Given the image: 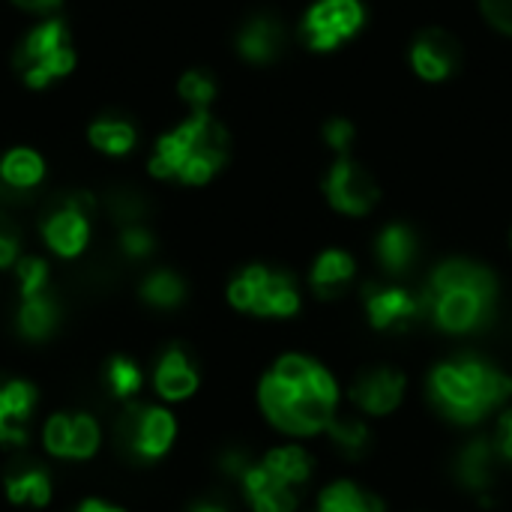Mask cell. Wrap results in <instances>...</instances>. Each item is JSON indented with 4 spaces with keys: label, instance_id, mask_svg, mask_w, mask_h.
<instances>
[{
    "label": "cell",
    "instance_id": "cell-39",
    "mask_svg": "<svg viewBox=\"0 0 512 512\" xmlns=\"http://www.w3.org/2000/svg\"><path fill=\"white\" fill-rule=\"evenodd\" d=\"M63 3H66V0H9V6H15V9L24 12V15H33L36 21H39V18L57 15Z\"/></svg>",
    "mask_w": 512,
    "mask_h": 512
},
{
    "label": "cell",
    "instance_id": "cell-5",
    "mask_svg": "<svg viewBox=\"0 0 512 512\" xmlns=\"http://www.w3.org/2000/svg\"><path fill=\"white\" fill-rule=\"evenodd\" d=\"M78 66L72 27L63 15L39 18L12 48V69L27 90H48Z\"/></svg>",
    "mask_w": 512,
    "mask_h": 512
},
{
    "label": "cell",
    "instance_id": "cell-41",
    "mask_svg": "<svg viewBox=\"0 0 512 512\" xmlns=\"http://www.w3.org/2000/svg\"><path fill=\"white\" fill-rule=\"evenodd\" d=\"M75 512H126V510H120V507H114V504H108V501L90 498V501H84V504H81Z\"/></svg>",
    "mask_w": 512,
    "mask_h": 512
},
{
    "label": "cell",
    "instance_id": "cell-10",
    "mask_svg": "<svg viewBox=\"0 0 512 512\" xmlns=\"http://www.w3.org/2000/svg\"><path fill=\"white\" fill-rule=\"evenodd\" d=\"M363 309L375 330L399 333L426 318L423 294L396 282H372L363 288Z\"/></svg>",
    "mask_w": 512,
    "mask_h": 512
},
{
    "label": "cell",
    "instance_id": "cell-22",
    "mask_svg": "<svg viewBox=\"0 0 512 512\" xmlns=\"http://www.w3.org/2000/svg\"><path fill=\"white\" fill-rule=\"evenodd\" d=\"M420 255V240L414 234V228L393 222L387 225L378 237H375V258L381 264V270L393 279H402L414 270Z\"/></svg>",
    "mask_w": 512,
    "mask_h": 512
},
{
    "label": "cell",
    "instance_id": "cell-12",
    "mask_svg": "<svg viewBox=\"0 0 512 512\" xmlns=\"http://www.w3.org/2000/svg\"><path fill=\"white\" fill-rule=\"evenodd\" d=\"M408 378L396 366H375L354 378L351 384V402L366 417H387L393 414L405 399Z\"/></svg>",
    "mask_w": 512,
    "mask_h": 512
},
{
    "label": "cell",
    "instance_id": "cell-31",
    "mask_svg": "<svg viewBox=\"0 0 512 512\" xmlns=\"http://www.w3.org/2000/svg\"><path fill=\"white\" fill-rule=\"evenodd\" d=\"M102 447V426L90 414H72V432H69V459L87 462Z\"/></svg>",
    "mask_w": 512,
    "mask_h": 512
},
{
    "label": "cell",
    "instance_id": "cell-32",
    "mask_svg": "<svg viewBox=\"0 0 512 512\" xmlns=\"http://www.w3.org/2000/svg\"><path fill=\"white\" fill-rule=\"evenodd\" d=\"M15 270V282H18V294L21 300L24 297H36V294H45L48 291V276H51V267L45 258L39 255H21V261L12 267Z\"/></svg>",
    "mask_w": 512,
    "mask_h": 512
},
{
    "label": "cell",
    "instance_id": "cell-7",
    "mask_svg": "<svg viewBox=\"0 0 512 512\" xmlns=\"http://www.w3.org/2000/svg\"><path fill=\"white\" fill-rule=\"evenodd\" d=\"M117 444L135 462H159L177 441V420L162 405H129L117 420Z\"/></svg>",
    "mask_w": 512,
    "mask_h": 512
},
{
    "label": "cell",
    "instance_id": "cell-23",
    "mask_svg": "<svg viewBox=\"0 0 512 512\" xmlns=\"http://www.w3.org/2000/svg\"><path fill=\"white\" fill-rule=\"evenodd\" d=\"M354 273H357V264H354V258L348 252L327 249V252H321L315 258L312 273H309V282H312L315 297H321V300H339L351 288Z\"/></svg>",
    "mask_w": 512,
    "mask_h": 512
},
{
    "label": "cell",
    "instance_id": "cell-1",
    "mask_svg": "<svg viewBox=\"0 0 512 512\" xmlns=\"http://www.w3.org/2000/svg\"><path fill=\"white\" fill-rule=\"evenodd\" d=\"M258 402L264 417L285 435L309 438L327 429L339 411L336 378L312 357L285 354L261 378Z\"/></svg>",
    "mask_w": 512,
    "mask_h": 512
},
{
    "label": "cell",
    "instance_id": "cell-33",
    "mask_svg": "<svg viewBox=\"0 0 512 512\" xmlns=\"http://www.w3.org/2000/svg\"><path fill=\"white\" fill-rule=\"evenodd\" d=\"M69 432H72V414H54L48 417L42 429V447L54 459H69Z\"/></svg>",
    "mask_w": 512,
    "mask_h": 512
},
{
    "label": "cell",
    "instance_id": "cell-40",
    "mask_svg": "<svg viewBox=\"0 0 512 512\" xmlns=\"http://www.w3.org/2000/svg\"><path fill=\"white\" fill-rule=\"evenodd\" d=\"M189 512H231V507L225 504V501H219V498H198Z\"/></svg>",
    "mask_w": 512,
    "mask_h": 512
},
{
    "label": "cell",
    "instance_id": "cell-30",
    "mask_svg": "<svg viewBox=\"0 0 512 512\" xmlns=\"http://www.w3.org/2000/svg\"><path fill=\"white\" fill-rule=\"evenodd\" d=\"M105 387H108V393H111L114 399L129 402V399H135L138 390L144 387V372H141V366H138L135 360L117 354V357H111L108 366H105Z\"/></svg>",
    "mask_w": 512,
    "mask_h": 512
},
{
    "label": "cell",
    "instance_id": "cell-20",
    "mask_svg": "<svg viewBox=\"0 0 512 512\" xmlns=\"http://www.w3.org/2000/svg\"><path fill=\"white\" fill-rule=\"evenodd\" d=\"M3 492L15 507H45L51 501V474L36 459H15L3 474Z\"/></svg>",
    "mask_w": 512,
    "mask_h": 512
},
{
    "label": "cell",
    "instance_id": "cell-16",
    "mask_svg": "<svg viewBox=\"0 0 512 512\" xmlns=\"http://www.w3.org/2000/svg\"><path fill=\"white\" fill-rule=\"evenodd\" d=\"M48 165L45 156L36 147L27 144H15L9 150L0 153V198H21L36 192L45 183Z\"/></svg>",
    "mask_w": 512,
    "mask_h": 512
},
{
    "label": "cell",
    "instance_id": "cell-28",
    "mask_svg": "<svg viewBox=\"0 0 512 512\" xmlns=\"http://www.w3.org/2000/svg\"><path fill=\"white\" fill-rule=\"evenodd\" d=\"M141 300L153 309H177L186 300V282L174 270H150L141 279Z\"/></svg>",
    "mask_w": 512,
    "mask_h": 512
},
{
    "label": "cell",
    "instance_id": "cell-18",
    "mask_svg": "<svg viewBox=\"0 0 512 512\" xmlns=\"http://www.w3.org/2000/svg\"><path fill=\"white\" fill-rule=\"evenodd\" d=\"M198 384H201V375L192 363V357L174 345L168 348L159 360H156V369H153V390L162 402H186L198 393Z\"/></svg>",
    "mask_w": 512,
    "mask_h": 512
},
{
    "label": "cell",
    "instance_id": "cell-14",
    "mask_svg": "<svg viewBox=\"0 0 512 512\" xmlns=\"http://www.w3.org/2000/svg\"><path fill=\"white\" fill-rule=\"evenodd\" d=\"M288 48V30L276 15L258 12L252 18H246L237 30V54L246 63L255 66H267L276 63Z\"/></svg>",
    "mask_w": 512,
    "mask_h": 512
},
{
    "label": "cell",
    "instance_id": "cell-37",
    "mask_svg": "<svg viewBox=\"0 0 512 512\" xmlns=\"http://www.w3.org/2000/svg\"><path fill=\"white\" fill-rule=\"evenodd\" d=\"M324 141H327L333 150H339V153L345 156L348 147H351V141H354V123L345 120V117H330V120L324 123Z\"/></svg>",
    "mask_w": 512,
    "mask_h": 512
},
{
    "label": "cell",
    "instance_id": "cell-38",
    "mask_svg": "<svg viewBox=\"0 0 512 512\" xmlns=\"http://www.w3.org/2000/svg\"><path fill=\"white\" fill-rule=\"evenodd\" d=\"M495 450L504 465H512V411H504L498 426H495Z\"/></svg>",
    "mask_w": 512,
    "mask_h": 512
},
{
    "label": "cell",
    "instance_id": "cell-13",
    "mask_svg": "<svg viewBox=\"0 0 512 512\" xmlns=\"http://www.w3.org/2000/svg\"><path fill=\"white\" fill-rule=\"evenodd\" d=\"M462 66V45L444 27H426L411 42V69L426 81H447Z\"/></svg>",
    "mask_w": 512,
    "mask_h": 512
},
{
    "label": "cell",
    "instance_id": "cell-2",
    "mask_svg": "<svg viewBox=\"0 0 512 512\" xmlns=\"http://www.w3.org/2000/svg\"><path fill=\"white\" fill-rule=\"evenodd\" d=\"M423 294L426 318L453 336L477 333L483 330L498 303V279L489 267L468 261V258H450L429 276Z\"/></svg>",
    "mask_w": 512,
    "mask_h": 512
},
{
    "label": "cell",
    "instance_id": "cell-9",
    "mask_svg": "<svg viewBox=\"0 0 512 512\" xmlns=\"http://www.w3.org/2000/svg\"><path fill=\"white\" fill-rule=\"evenodd\" d=\"M363 21L366 9L360 0H315L303 15L300 36L312 51H336L360 33Z\"/></svg>",
    "mask_w": 512,
    "mask_h": 512
},
{
    "label": "cell",
    "instance_id": "cell-26",
    "mask_svg": "<svg viewBox=\"0 0 512 512\" xmlns=\"http://www.w3.org/2000/svg\"><path fill=\"white\" fill-rule=\"evenodd\" d=\"M327 438L333 441V447L345 456V459H363L372 447V435L369 426L363 423V417L357 414H339L327 423Z\"/></svg>",
    "mask_w": 512,
    "mask_h": 512
},
{
    "label": "cell",
    "instance_id": "cell-36",
    "mask_svg": "<svg viewBox=\"0 0 512 512\" xmlns=\"http://www.w3.org/2000/svg\"><path fill=\"white\" fill-rule=\"evenodd\" d=\"M483 18L504 36H512V0H480Z\"/></svg>",
    "mask_w": 512,
    "mask_h": 512
},
{
    "label": "cell",
    "instance_id": "cell-6",
    "mask_svg": "<svg viewBox=\"0 0 512 512\" xmlns=\"http://www.w3.org/2000/svg\"><path fill=\"white\" fill-rule=\"evenodd\" d=\"M228 303L237 312L258 318H291L300 309V291L288 273L252 264L231 279Z\"/></svg>",
    "mask_w": 512,
    "mask_h": 512
},
{
    "label": "cell",
    "instance_id": "cell-29",
    "mask_svg": "<svg viewBox=\"0 0 512 512\" xmlns=\"http://www.w3.org/2000/svg\"><path fill=\"white\" fill-rule=\"evenodd\" d=\"M216 75L210 69H186L177 78V96L189 105V111H210L213 99H216Z\"/></svg>",
    "mask_w": 512,
    "mask_h": 512
},
{
    "label": "cell",
    "instance_id": "cell-19",
    "mask_svg": "<svg viewBox=\"0 0 512 512\" xmlns=\"http://www.w3.org/2000/svg\"><path fill=\"white\" fill-rule=\"evenodd\" d=\"M501 456L495 450V441L492 438H474L468 441L456 462H453V474L456 480L468 489V492H489L495 486V477H498V468H501Z\"/></svg>",
    "mask_w": 512,
    "mask_h": 512
},
{
    "label": "cell",
    "instance_id": "cell-35",
    "mask_svg": "<svg viewBox=\"0 0 512 512\" xmlns=\"http://www.w3.org/2000/svg\"><path fill=\"white\" fill-rule=\"evenodd\" d=\"M21 261V237L18 228L0 213V270H12Z\"/></svg>",
    "mask_w": 512,
    "mask_h": 512
},
{
    "label": "cell",
    "instance_id": "cell-8",
    "mask_svg": "<svg viewBox=\"0 0 512 512\" xmlns=\"http://www.w3.org/2000/svg\"><path fill=\"white\" fill-rule=\"evenodd\" d=\"M96 210V198L90 192H69L60 198L42 219V240L57 258H78L90 243V219Z\"/></svg>",
    "mask_w": 512,
    "mask_h": 512
},
{
    "label": "cell",
    "instance_id": "cell-15",
    "mask_svg": "<svg viewBox=\"0 0 512 512\" xmlns=\"http://www.w3.org/2000/svg\"><path fill=\"white\" fill-rule=\"evenodd\" d=\"M36 387L21 378L0 381V447H21L36 411Z\"/></svg>",
    "mask_w": 512,
    "mask_h": 512
},
{
    "label": "cell",
    "instance_id": "cell-25",
    "mask_svg": "<svg viewBox=\"0 0 512 512\" xmlns=\"http://www.w3.org/2000/svg\"><path fill=\"white\" fill-rule=\"evenodd\" d=\"M318 512H387V507L375 492H369L351 480H339L321 492Z\"/></svg>",
    "mask_w": 512,
    "mask_h": 512
},
{
    "label": "cell",
    "instance_id": "cell-34",
    "mask_svg": "<svg viewBox=\"0 0 512 512\" xmlns=\"http://www.w3.org/2000/svg\"><path fill=\"white\" fill-rule=\"evenodd\" d=\"M153 249H156V237H153V231L144 222H135V225H123L120 228V252L126 258L141 261V258L153 255Z\"/></svg>",
    "mask_w": 512,
    "mask_h": 512
},
{
    "label": "cell",
    "instance_id": "cell-3",
    "mask_svg": "<svg viewBox=\"0 0 512 512\" xmlns=\"http://www.w3.org/2000/svg\"><path fill=\"white\" fill-rule=\"evenodd\" d=\"M228 153H231L228 129L210 111H195L183 123H177L174 129L156 138L147 159V171L156 180L204 186L225 168Z\"/></svg>",
    "mask_w": 512,
    "mask_h": 512
},
{
    "label": "cell",
    "instance_id": "cell-21",
    "mask_svg": "<svg viewBox=\"0 0 512 512\" xmlns=\"http://www.w3.org/2000/svg\"><path fill=\"white\" fill-rule=\"evenodd\" d=\"M87 144L108 156V159H120V156H129L135 147H138V123L120 111H105V114H96L90 123H87Z\"/></svg>",
    "mask_w": 512,
    "mask_h": 512
},
{
    "label": "cell",
    "instance_id": "cell-11",
    "mask_svg": "<svg viewBox=\"0 0 512 512\" xmlns=\"http://www.w3.org/2000/svg\"><path fill=\"white\" fill-rule=\"evenodd\" d=\"M324 195H327L333 210H339L345 216H366L369 210H375V204L381 198V189H378V180L360 162H354L345 153L327 171Z\"/></svg>",
    "mask_w": 512,
    "mask_h": 512
},
{
    "label": "cell",
    "instance_id": "cell-4",
    "mask_svg": "<svg viewBox=\"0 0 512 512\" xmlns=\"http://www.w3.org/2000/svg\"><path fill=\"white\" fill-rule=\"evenodd\" d=\"M512 396V378L483 357L462 354L432 369L429 399L459 426H474Z\"/></svg>",
    "mask_w": 512,
    "mask_h": 512
},
{
    "label": "cell",
    "instance_id": "cell-17",
    "mask_svg": "<svg viewBox=\"0 0 512 512\" xmlns=\"http://www.w3.org/2000/svg\"><path fill=\"white\" fill-rule=\"evenodd\" d=\"M252 512H294L300 504V489L288 486L276 474L264 468V462H252L246 474L237 480Z\"/></svg>",
    "mask_w": 512,
    "mask_h": 512
},
{
    "label": "cell",
    "instance_id": "cell-24",
    "mask_svg": "<svg viewBox=\"0 0 512 512\" xmlns=\"http://www.w3.org/2000/svg\"><path fill=\"white\" fill-rule=\"evenodd\" d=\"M57 321H60V309H57V303H54V297L48 291L36 294V297H24L18 303L15 324H18V333L24 339H30V342L48 339L57 330Z\"/></svg>",
    "mask_w": 512,
    "mask_h": 512
},
{
    "label": "cell",
    "instance_id": "cell-27",
    "mask_svg": "<svg viewBox=\"0 0 512 512\" xmlns=\"http://www.w3.org/2000/svg\"><path fill=\"white\" fill-rule=\"evenodd\" d=\"M261 462H264V468L270 474H276L279 480H285L294 489H303L309 483V477H312V456L303 447H297V444L276 447Z\"/></svg>",
    "mask_w": 512,
    "mask_h": 512
}]
</instances>
